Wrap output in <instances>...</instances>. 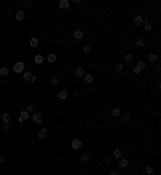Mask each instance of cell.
Segmentation results:
<instances>
[{
    "label": "cell",
    "instance_id": "4316f807",
    "mask_svg": "<svg viewBox=\"0 0 161 175\" xmlns=\"http://www.w3.org/2000/svg\"><path fill=\"white\" fill-rule=\"evenodd\" d=\"M153 172H155L153 166H147V167H145V173H147V175H151Z\"/></svg>",
    "mask_w": 161,
    "mask_h": 175
},
{
    "label": "cell",
    "instance_id": "277c9868",
    "mask_svg": "<svg viewBox=\"0 0 161 175\" xmlns=\"http://www.w3.org/2000/svg\"><path fill=\"white\" fill-rule=\"evenodd\" d=\"M27 119H29V112H27V111H21V114H20V117H18V120H20V124H23V122H26Z\"/></svg>",
    "mask_w": 161,
    "mask_h": 175
},
{
    "label": "cell",
    "instance_id": "2e32d148",
    "mask_svg": "<svg viewBox=\"0 0 161 175\" xmlns=\"http://www.w3.org/2000/svg\"><path fill=\"white\" fill-rule=\"evenodd\" d=\"M142 26H144V29H145L147 32H150L151 27H153V23H151V21H144V24H142Z\"/></svg>",
    "mask_w": 161,
    "mask_h": 175
},
{
    "label": "cell",
    "instance_id": "e0dca14e",
    "mask_svg": "<svg viewBox=\"0 0 161 175\" xmlns=\"http://www.w3.org/2000/svg\"><path fill=\"white\" fill-rule=\"evenodd\" d=\"M144 47H145V40H144V39H137L135 48H137V50H140V48H144Z\"/></svg>",
    "mask_w": 161,
    "mask_h": 175
},
{
    "label": "cell",
    "instance_id": "44dd1931",
    "mask_svg": "<svg viewBox=\"0 0 161 175\" xmlns=\"http://www.w3.org/2000/svg\"><path fill=\"white\" fill-rule=\"evenodd\" d=\"M34 61H35V64H42V63L45 61V58H44L42 55H35V58H34Z\"/></svg>",
    "mask_w": 161,
    "mask_h": 175
},
{
    "label": "cell",
    "instance_id": "7402d4cb",
    "mask_svg": "<svg viewBox=\"0 0 161 175\" xmlns=\"http://www.w3.org/2000/svg\"><path fill=\"white\" fill-rule=\"evenodd\" d=\"M29 45H31L32 48H37V47H39V40L35 39V37H32L31 40H29Z\"/></svg>",
    "mask_w": 161,
    "mask_h": 175
},
{
    "label": "cell",
    "instance_id": "3957f363",
    "mask_svg": "<svg viewBox=\"0 0 161 175\" xmlns=\"http://www.w3.org/2000/svg\"><path fill=\"white\" fill-rule=\"evenodd\" d=\"M23 77H24V80H27V82H35V76L32 72H23Z\"/></svg>",
    "mask_w": 161,
    "mask_h": 175
},
{
    "label": "cell",
    "instance_id": "ac0fdd59",
    "mask_svg": "<svg viewBox=\"0 0 161 175\" xmlns=\"http://www.w3.org/2000/svg\"><path fill=\"white\" fill-rule=\"evenodd\" d=\"M118 161H119V162H118V166L121 167V169H126V167H127V164H129V162H127V159H124V158L118 159Z\"/></svg>",
    "mask_w": 161,
    "mask_h": 175
},
{
    "label": "cell",
    "instance_id": "83f0119b",
    "mask_svg": "<svg viewBox=\"0 0 161 175\" xmlns=\"http://www.w3.org/2000/svg\"><path fill=\"white\" fill-rule=\"evenodd\" d=\"M8 68H2V69H0V76H2V77H7L8 76Z\"/></svg>",
    "mask_w": 161,
    "mask_h": 175
},
{
    "label": "cell",
    "instance_id": "4dcf8cb0",
    "mask_svg": "<svg viewBox=\"0 0 161 175\" xmlns=\"http://www.w3.org/2000/svg\"><path fill=\"white\" fill-rule=\"evenodd\" d=\"M34 109H35V106H34L32 103H29V105L26 106V111H27V112H31V111H34Z\"/></svg>",
    "mask_w": 161,
    "mask_h": 175
},
{
    "label": "cell",
    "instance_id": "603a6c76",
    "mask_svg": "<svg viewBox=\"0 0 161 175\" xmlns=\"http://www.w3.org/2000/svg\"><path fill=\"white\" fill-rule=\"evenodd\" d=\"M111 114H113V117H121V109L119 108H113Z\"/></svg>",
    "mask_w": 161,
    "mask_h": 175
},
{
    "label": "cell",
    "instance_id": "e575fe53",
    "mask_svg": "<svg viewBox=\"0 0 161 175\" xmlns=\"http://www.w3.org/2000/svg\"><path fill=\"white\" fill-rule=\"evenodd\" d=\"M161 71V66H159V63H155V72H159Z\"/></svg>",
    "mask_w": 161,
    "mask_h": 175
},
{
    "label": "cell",
    "instance_id": "d4e9b609",
    "mask_svg": "<svg viewBox=\"0 0 161 175\" xmlns=\"http://www.w3.org/2000/svg\"><path fill=\"white\" fill-rule=\"evenodd\" d=\"M84 80H86L87 84H92V82H93V76H92V74H84Z\"/></svg>",
    "mask_w": 161,
    "mask_h": 175
},
{
    "label": "cell",
    "instance_id": "60d3db41",
    "mask_svg": "<svg viewBox=\"0 0 161 175\" xmlns=\"http://www.w3.org/2000/svg\"><path fill=\"white\" fill-rule=\"evenodd\" d=\"M144 175H147V173H144Z\"/></svg>",
    "mask_w": 161,
    "mask_h": 175
},
{
    "label": "cell",
    "instance_id": "cb8c5ba5",
    "mask_svg": "<svg viewBox=\"0 0 161 175\" xmlns=\"http://www.w3.org/2000/svg\"><path fill=\"white\" fill-rule=\"evenodd\" d=\"M84 74H86L84 68H81V66H79V68L76 69V76H79V77H84Z\"/></svg>",
    "mask_w": 161,
    "mask_h": 175
},
{
    "label": "cell",
    "instance_id": "6da1fadb",
    "mask_svg": "<svg viewBox=\"0 0 161 175\" xmlns=\"http://www.w3.org/2000/svg\"><path fill=\"white\" fill-rule=\"evenodd\" d=\"M13 72H16V74L24 72V61H16V63L13 64Z\"/></svg>",
    "mask_w": 161,
    "mask_h": 175
},
{
    "label": "cell",
    "instance_id": "7c38bea8",
    "mask_svg": "<svg viewBox=\"0 0 161 175\" xmlns=\"http://www.w3.org/2000/svg\"><path fill=\"white\" fill-rule=\"evenodd\" d=\"M47 135H49V130H47V129H40V130H39V133H37V137L40 138V140L47 138Z\"/></svg>",
    "mask_w": 161,
    "mask_h": 175
},
{
    "label": "cell",
    "instance_id": "f546056e",
    "mask_svg": "<svg viewBox=\"0 0 161 175\" xmlns=\"http://www.w3.org/2000/svg\"><path fill=\"white\" fill-rule=\"evenodd\" d=\"M89 159H90V156H89L87 153H84V154L81 156V161H82V162H89Z\"/></svg>",
    "mask_w": 161,
    "mask_h": 175
},
{
    "label": "cell",
    "instance_id": "d6986e66",
    "mask_svg": "<svg viewBox=\"0 0 161 175\" xmlns=\"http://www.w3.org/2000/svg\"><path fill=\"white\" fill-rule=\"evenodd\" d=\"M113 158H116V159H121L122 158V151L119 148H116L115 151H113Z\"/></svg>",
    "mask_w": 161,
    "mask_h": 175
},
{
    "label": "cell",
    "instance_id": "ab89813d",
    "mask_svg": "<svg viewBox=\"0 0 161 175\" xmlns=\"http://www.w3.org/2000/svg\"><path fill=\"white\" fill-rule=\"evenodd\" d=\"M5 159H3V156H0V162H3Z\"/></svg>",
    "mask_w": 161,
    "mask_h": 175
},
{
    "label": "cell",
    "instance_id": "74e56055",
    "mask_svg": "<svg viewBox=\"0 0 161 175\" xmlns=\"http://www.w3.org/2000/svg\"><path fill=\"white\" fill-rule=\"evenodd\" d=\"M74 96H76V98H79V96H81V92H79V90H74Z\"/></svg>",
    "mask_w": 161,
    "mask_h": 175
},
{
    "label": "cell",
    "instance_id": "52a82bcc",
    "mask_svg": "<svg viewBox=\"0 0 161 175\" xmlns=\"http://www.w3.org/2000/svg\"><path fill=\"white\" fill-rule=\"evenodd\" d=\"M69 5H71L69 0H61V2L58 3V7L61 8V10H68V8H69Z\"/></svg>",
    "mask_w": 161,
    "mask_h": 175
},
{
    "label": "cell",
    "instance_id": "8d00e7d4",
    "mask_svg": "<svg viewBox=\"0 0 161 175\" xmlns=\"http://www.w3.org/2000/svg\"><path fill=\"white\" fill-rule=\"evenodd\" d=\"M23 7H31V0H24V2H23Z\"/></svg>",
    "mask_w": 161,
    "mask_h": 175
},
{
    "label": "cell",
    "instance_id": "7a4b0ae2",
    "mask_svg": "<svg viewBox=\"0 0 161 175\" xmlns=\"http://www.w3.org/2000/svg\"><path fill=\"white\" fill-rule=\"evenodd\" d=\"M71 148H73V149H81V148H82V140H79V138H74V140L71 141Z\"/></svg>",
    "mask_w": 161,
    "mask_h": 175
},
{
    "label": "cell",
    "instance_id": "9c48e42d",
    "mask_svg": "<svg viewBox=\"0 0 161 175\" xmlns=\"http://www.w3.org/2000/svg\"><path fill=\"white\" fill-rule=\"evenodd\" d=\"M58 98L61 100V101H64V100L68 98V92H66V90H64V88H61V90H60V92H58Z\"/></svg>",
    "mask_w": 161,
    "mask_h": 175
},
{
    "label": "cell",
    "instance_id": "d6a6232c",
    "mask_svg": "<svg viewBox=\"0 0 161 175\" xmlns=\"http://www.w3.org/2000/svg\"><path fill=\"white\" fill-rule=\"evenodd\" d=\"M52 84H53V85H58V84H60V79H58V77H52Z\"/></svg>",
    "mask_w": 161,
    "mask_h": 175
},
{
    "label": "cell",
    "instance_id": "f35d334b",
    "mask_svg": "<svg viewBox=\"0 0 161 175\" xmlns=\"http://www.w3.org/2000/svg\"><path fill=\"white\" fill-rule=\"evenodd\" d=\"M110 175H121V173H119V170H111Z\"/></svg>",
    "mask_w": 161,
    "mask_h": 175
},
{
    "label": "cell",
    "instance_id": "30bf717a",
    "mask_svg": "<svg viewBox=\"0 0 161 175\" xmlns=\"http://www.w3.org/2000/svg\"><path fill=\"white\" fill-rule=\"evenodd\" d=\"M82 37H84V31H82V29H76V31H74V39L81 40Z\"/></svg>",
    "mask_w": 161,
    "mask_h": 175
},
{
    "label": "cell",
    "instance_id": "1f68e13d",
    "mask_svg": "<svg viewBox=\"0 0 161 175\" xmlns=\"http://www.w3.org/2000/svg\"><path fill=\"white\" fill-rule=\"evenodd\" d=\"M124 59H126L127 63H130V61H134V56L130 55V53H127V55H126V58H124Z\"/></svg>",
    "mask_w": 161,
    "mask_h": 175
},
{
    "label": "cell",
    "instance_id": "8992f818",
    "mask_svg": "<svg viewBox=\"0 0 161 175\" xmlns=\"http://www.w3.org/2000/svg\"><path fill=\"white\" fill-rule=\"evenodd\" d=\"M147 59H148L150 63H158V55H156V53H148V55H147Z\"/></svg>",
    "mask_w": 161,
    "mask_h": 175
},
{
    "label": "cell",
    "instance_id": "5bb4252c",
    "mask_svg": "<svg viewBox=\"0 0 161 175\" xmlns=\"http://www.w3.org/2000/svg\"><path fill=\"white\" fill-rule=\"evenodd\" d=\"M15 18H16V21H23V19H24V11H23V8L16 11V15H15Z\"/></svg>",
    "mask_w": 161,
    "mask_h": 175
},
{
    "label": "cell",
    "instance_id": "484cf974",
    "mask_svg": "<svg viewBox=\"0 0 161 175\" xmlns=\"http://www.w3.org/2000/svg\"><path fill=\"white\" fill-rule=\"evenodd\" d=\"M122 71H124V66L122 64H116L115 66V72H116V74H121Z\"/></svg>",
    "mask_w": 161,
    "mask_h": 175
},
{
    "label": "cell",
    "instance_id": "ffe728a7",
    "mask_svg": "<svg viewBox=\"0 0 161 175\" xmlns=\"http://www.w3.org/2000/svg\"><path fill=\"white\" fill-rule=\"evenodd\" d=\"M45 61H49V63H55V61H56V55H55V53H50V55L45 58Z\"/></svg>",
    "mask_w": 161,
    "mask_h": 175
},
{
    "label": "cell",
    "instance_id": "836d02e7",
    "mask_svg": "<svg viewBox=\"0 0 161 175\" xmlns=\"http://www.w3.org/2000/svg\"><path fill=\"white\" fill-rule=\"evenodd\" d=\"M110 162H111V159L108 158V156H106V158H103V164H105V166H110Z\"/></svg>",
    "mask_w": 161,
    "mask_h": 175
},
{
    "label": "cell",
    "instance_id": "9a60e30c",
    "mask_svg": "<svg viewBox=\"0 0 161 175\" xmlns=\"http://www.w3.org/2000/svg\"><path fill=\"white\" fill-rule=\"evenodd\" d=\"M121 117H122V122H124V124H129L130 120H132V116H130L129 112H126V114H121Z\"/></svg>",
    "mask_w": 161,
    "mask_h": 175
},
{
    "label": "cell",
    "instance_id": "8fae6325",
    "mask_svg": "<svg viewBox=\"0 0 161 175\" xmlns=\"http://www.w3.org/2000/svg\"><path fill=\"white\" fill-rule=\"evenodd\" d=\"M145 66H147V63L140 59V61H137V63H135L134 68H135V69H139V71H144V69H145Z\"/></svg>",
    "mask_w": 161,
    "mask_h": 175
},
{
    "label": "cell",
    "instance_id": "d590c367",
    "mask_svg": "<svg viewBox=\"0 0 161 175\" xmlns=\"http://www.w3.org/2000/svg\"><path fill=\"white\" fill-rule=\"evenodd\" d=\"M2 130H3V132H8V130H10V125H8V124H3V125H2Z\"/></svg>",
    "mask_w": 161,
    "mask_h": 175
},
{
    "label": "cell",
    "instance_id": "ba28073f",
    "mask_svg": "<svg viewBox=\"0 0 161 175\" xmlns=\"http://www.w3.org/2000/svg\"><path fill=\"white\" fill-rule=\"evenodd\" d=\"M144 21H145V19H144V18H142L140 15H137V16H134V24H135L137 27H139V26H142V24H144Z\"/></svg>",
    "mask_w": 161,
    "mask_h": 175
},
{
    "label": "cell",
    "instance_id": "4fadbf2b",
    "mask_svg": "<svg viewBox=\"0 0 161 175\" xmlns=\"http://www.w3.org/2000/svg\"><path fill=\"white\" fill-rule=\"evenodd\" d=\"M2 120H3V124H10L11 114H10V112H3V114H2Z\"/></svg>",
    "mask_w": 161,
    "mask_h": 175
},
{
    "label": "cell",
    "instance_id": "5b68a950",
    "mask_svg": "<svg viewBox=\"0 0 161 175\" xmlns=\"http://www.w3.org/2000/svg\"><path fill=\"white\" fill-rule=\"evenodd\" d=\"M32 120L35 124H42V114H40V112H34L32 114Z\"/></svg>",
    "mask_w": 161,
    "mask_h": 175
},
{
    "label": "cell",
    "instance_id": "f1b7e54d",
    "mask_svg": "<svg viewBox=\"0 0 161 175\" xmlns=\"http://www.w3.org/2000/svg\"><path fill=\"white\" fill-rule=\"evenodd\" d=\"M82 52H84V53H90V52H92V47L87 44V45H84V47H82Z\"/></svg>",
    "mask_w": 161,
    "mask_h": 175
}]
</instances>
